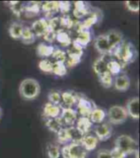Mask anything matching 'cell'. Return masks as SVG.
I'll use <instances>...</instances> for the list:
<instances>
[{
    "mask_svg": "<svg viewBox=\"0 0 140 158\" xmlns=\"http://www.w3.org/2000/svg\"><path fill=\"white\" fill-rule=\"evenodd\" d=\"M47 154L49 158H57L61 155V148L55 144L50 143L47 146Z\"/></svg>",
    "mask_w": 140,
    "mask_h": 158,
    "instance_id": "36",
    "label": "cell"
},
{
    "mask_svg": "<svg viewBox=\"0 0 140 158\" xmlns=\"http://www.w3.org/2000/svg\"><path fill=\"white\" fill-rule=\"evenodd\" d=\"M41 12L45 13L47 18L46 19L49 20L52 17H54V15L57 14L59 12V2H45L41 4Z\"/></svg>",
    "mask_w": 140,
    "mask_h": 158,
    "instance_id": "14",
    "label": "cell"
},
{
    "mask_svg": "<svg viewBox=\"0 0 140 158\" xmlns=\"http://www.w3.org/2000/svg\"><path fill=\"white\" fill-rule=\"evenodd\" d=\"M39 68L44 73H52V61L48 59H42L39 62Z\"/></svg>",
    "mask_w": 140,
    "mask_h": 158,
    "instance_id": "38",
    "label": "cell"
},
{
    "mask_svg": "<svg viewBox=\"0 0 140 158\" xmlns=\"http://www.w3.org/2000/svg\"><path fill=\"white\" fill-rule=\"evenodd\" d=\"M1 116H2V109L0 107V118H1Z\"/></svg>",
    "mask_w": 140,
    "mask_h": 158,
    "instance_id": "46",
    "label": "cell"
},
{
    "mask_svg": "<svg viewBox=\"0 0 140 158\" xmlns=\"http://www.w3.org/2000/svg\"><path fill=\"white\" fill-rule=\"evenodd\" d=\"M9 7H11V10L17 17H20L22 13H23L24 5L22 4L20 2L11 1V2H9Z\"/></svg>",
    "mask_w": 140,
    "mask_h": 158,
    "instance_id": "37",
    "label": "cell"
},
{
    "mask_svg": "<svg viewBox=\"0 0 140 158\" xmlns=\"http://www.w3.org/2000/svg\"><path fill=\"white\" fill-rule=\"evenodd\" d=\"M110 152H111L112 158H126V156H127V154L125 153L122 150H121L117 147H114L110 151Z\"/></svg>",
    "mask_w": 140,
    "mask_h": 158,
    "instance_id": "42",
    "label": "cell"
},
{
    "mask_svg": "<svg viewBox=\"0 0 140 158\" xmlns=\"http://www.w3.org/2000/svg\"><path fill=\"white\" fill-rule=\"evenodd\" d=\"M81 58H82V56H80V55H73V54L67 55V60H66V62H65V65L67 66V69L73 68L74 66H77V65L80 62Z\"/></svg>",
    "mask_w": 140,
    "mask_h": 158,
    "instance_id": "35",
    "label": "cell"
},
{
    "mask_svg": "<svg viewBox=\"0 0 140 158\" xmlns=\"http://www.w3.org/2000/svg\"><path fill=\"white\" fill-rule=\"evenodd\" d=\"M109 57H111L109 54L102 55L93 62V71L97 74V76L107 72V62L111 60Z\"/></svg>",
    "mask_w": 140,
    "mask_h": 158,
    "instance_id": "11",
    "label": "cell"
},
{
    "mask_svg": "<svg viewBox=\"0 0 140 158\" xmlns=\"http://www.w3.org/2000/svg\"><path fill=\"white\" fill-rule=\"evenodd\" d=\"M107 116L108 117L111 124L121 125L127 120L129 116L125 106L121 105H114L109 108L107 113Z\"/></svg>",
    "mask_w": 140,
    "mask_h": 158,
    "instance_id": "4",
    "label": "cell"
},
{
    "mask_svg": "<svg viewBox=\"0 0 140 158\" xmlns=\"http://www.w3.org/2000/svg\"><path fill=\"white\" fill-rule=\"evenodd\" d=\"M36 36L33 33V31L30 27H24L22 31L21 40L23 44H31L35 41Z\"/></svg>",
    "mask_w": 140,
    "mask_h": 158,
    "instance_id": "30",
    "label": "cell"
},
{
    "mask_svg": "<svg viewBox=\"0 0 140 158\" xmlns=\"http://www.w3.org/2000/svg\"><path fill=\"white\" fill-rule=\"evenodd\" d=\"M59 118L62 120L64 127H70L75 125L78 119V114L74 108L62 106V112Z\"/></svg>",
    "mask_w": 140,
    "mask_h": 158,
    "instance_id": "6",
    "label": "cell"
},
{
    "mask_svg": "<svg viewBox=\"0 0 140 158\" xmlns=\"http://www.w3.org/2000/svg\"><path fill=\"white\" fill-rule=\"evenodd\" d=\"M45 125L47 128L50 131L57 134L62 128H64L63 124H62L61 119L58 118H51L45 120Z\"/></svg>",
    "mask_w": 140,
    "mask_h": 158,
    "instance_id": "25",
    "label": "cell"
},
{
    "mask_svg": "<svg viewBox=\"0 0 140 158\" xmlns=\"http://www.w3.org/2000/svg\"><path fill=\"white\" fill-rule=\"evenodd\" d=\"M67 67L65 65V63L62 62H55L52 61V73H53L55 76H59V77H62L65 76L67 74Z\"/></svg>",
    "mask_w": 140,
    "mask_h": 158,
    "instance_id": "31",
    "label": "cell"
},
{
    "mask_svg": "<svg viewBox=\"0 0 140 158\" xmlns=\"http://www.w3.org/2000/svg\"><path fill=\"white\" fill-rule=\"evenodd\" d=\"M55 48L51 44H45V43H40L37 46L36 52L37 54L40 57H43L44 59H47V57H52V53L54 52Z\"/></svg>",
    "mask_w": 140,
    "mask_h": 158,
    "instance_id": "23",
    "label": "cell"
},
{
    "mask_svg": "<svg viewBox=\"0 0 140 158\" xmlns=\"http://www.w3.org/2000/svg\"><path fill=\"white\" fill-rule=\"evenodd\" d=\"M109 55L117 57V61L124 66L134 60L135 48L131 43L123 40L120 44L110 51Z\"/></svg>",
    "mask_w": 140,
    "mask_h": 158,
    "instance_id": "1",
    "label": "cell"
},
{
    "mask_svg": "<svg viewBox=\"0 0 140 158\" xmlns=\"http://www.w3.org/2000/svg\"><path fill=\"white\" fill-rule=\"evenodd\" d=\"M76 111L77 114L82 117H89L90 115L91 111L96 107L95 104L92 100H89L86 97L80 96L78 95V101L76 103Z\"/></svg>",
    "mask_w": 140,
    "mask_h": 158,
    "instance_id": "5",
    "label": "cell"
},
{
    "mask_svg": "<svg viewBox=\"0 0 140 158\" xmlns=\"http://www.w3.org/2000/svg\"><path fill=\"white\" fill-rule=\"evenodd\" d=\"M97 158H112V156H111V152L109 150L102 149L97 152Z\"/></svg>",
    "mask_w": 140,
    "mask_h": 158,
    "instance_id": "44",
    "label": "cell"
},
{
    "mask_svg": "<svg viewBox=\"0 0 140 158\" xmlns=\"http://www.w3.org/2000/svg\"><path fill=\"white\" fill-rule=\"evenodd\" d=\"M115 147L127 154V156L130 154L134 153L137 150H138V143L135 139L126 135H120L117 138L115 141Z\"/></svg>",
    "mask_w": 140,
    "mask_h": 158,
    "instance_id": "3",
    "label": "cell"
},
{
    "mask_svg": "<svg viewBox=\"0 0 140 158\" xmlns=\"http://www.w3.org/2000/svg\"><path fill=\"white\" fill-rule=\"evenodd\" d=\"M91 39H92V35H91L90 31L84 30V31L77 32V35L73 41L84 48L90 43Z\"/></svg>",
    "mask_w": 140,
    "mask_h": 158,
    "instance_id": "22",
    "label": "cell"
},
{
    "mask_svg": "<svg viewBox=\"0 0 140 158\" xmlns=\"http://www.w3.org/2000/svg\"><path fill=\"white\" fill-rule=\"evenodd\" d=\"M31 29L36 37H43L49 31L48 20L46 18H40L34 21Z\"/></svg>",
    "mask_w": 140,
    "mask_h": 158,
    "instance_id": "9",
    "label": "cell"
},
{
    "mask_svg": "<svg viewBox=\"0 0 140 158\" xmlns=\"http://www.w3.org/2000/svg\"><path fill=\"white\" fill-rule=\"evenodd\" d=\"M94 46L97 52L102 55L109 54L110 51H111L109 43L107 41V39L105 34L100 35L96 37L94 41Z\"/></svg>",
    "mask_w": 140,
    "mask_h": 158,
    "instance_id": "13",
    "label": "cell"
},
{
    "mask_svg": "<svg viewBox=\"0 0 140 158\" xmlns=\"http://www.w3.org/2000/svg\"><path fill=\"white\" fill-rule=\"evenodd\" d=\"M19 93L26 100H33L40 94V85L33 78H26L20 84Z\"/></svg>",
    "mask_w": 140,
    "mask_h": 158,
    "instance_id": "2",
    "label": "cell"
},
{
    "mask_svg": "<svg viewBox=\"0 0 140 158\" xmlns=\"http://www.w3.org/2000/svg\"><path fill=\"white\" fill-rule=\"evenodd\" d=\"M69 158H86L88 152L80 143H70L67 144Z\"/></svg>",
    "mask_w": 140,
    "mask_h": 158,
    "instance_id": "8",
    "label": "cell"
},
{
    "mask_svg": "<svg viewBox=\"0 0 140 158\" xmlns=\"http://www.w3.org/2000/svg\"><path fill=\"white\" fill-rule=\"evenodd\" d=\"M62 112V106L47 102L43 106V117L45 120L51 118H58Z\"/></svg>",
    "mask_w": 140,
    "mask_h": 158,
    "instance_id": "10",
    "label": "cell"
},
{
    "mask_svg": "<svg viewBox=\"0 0 140 158\" xmlns=\"http://www.w3.org/2000/svg\"><path fill=\"white\" fill-rule=\"evenodd\" d=\"M89 12V4L83 1H77L74 3L73 14L74 17L77 19H83L84 17L88 16Z\"/></svg>",
    "mask_w": 140,
    "mask_h": 158,
    "instance_id": "16",
    "label": "cell"
},
{
    "mask_svg": "<svg viewBox=\"0 0 140 158\" xmlns=\"http://www.w3.org/2000/svg\"><path fill=\"white\" fill-rule=\"evenodd\" d=\"M40 2H31L26 5H24V13L29 17H33L37 16L41 12Z\"/></svg>",
    "mask_w": 140,
    "mask_h": 158,
    "instance_id": "24",
    "label": "cell"
},
{
    "mask_svg": "<svg viewBox=\"0 0 140 158\" xmlns=\"http://www.w3.org/2000/svg\"><path fill=\"white\" fill-rule=\"evenodd\" d=\"M134 154H135V157L136 158H138V150H137V151H136Z\"/></svg>",
    "mask_w": 140,
    "mask_h": 158,
    "instance_id": "45",
    "label": "cell"
},
{
    "mask_svg": "<svg viewBox=\"0 0 140 158\" xmlns=\"http://www.w3.org/2000/svg\"><path fill=\"white\" fill-rule=\"evenodd\" d=\"M98 139L94 135L92 134H87V135H84L82 139H81L80 143L83 145V147L86 149V151L90 152L94 150L97 148V144H98Z\"/></svg>",
    "mask_w": 140,
    "mask_h": 158,
    "instance_id": "20",
    "label": "cell"
},
{
    "mask_svg": "<svg viewBox=\"0 0 140 158\" xmlns=\"http://www.w3.org/2000/svg\"><path fill=\"white\" fill-rule=\"evenodd\" d=\"M56 36H57V33L54 32V31L49 30V31H47V33L43 36V40H45L46 42L48 43V44H52V43H53L55 40H56Z\"/></svg>",
    "mask_w": 140,
    "mask_h": 158,
    "instance_id": "43",
    "label": "cell"
},
{
    "mask_svg": "<svg viewBox=\"0 0 140 158\" xmlns=\"http://www.w3.org/2000/svg\"><path fill=\"white\" fill-rule=\"evenodd\" d=\"M57 140H58V142L61 144H66L67 145V144H68V143H71L66 127L62 128V130L57 133Z\"/></svg>",
    "mask_w": 140,
    "mask_h": 158,
    "instance_id": "39",
    "label": "cell"
},
{
    "mask_svg": "<svg viewBox=\"0 0 140 158\" xmlns=\"http://www.w3.org/2000/svg\"><path fill=\"white\" fill-rule=\"evenodd\" d=\"M75 125H76L75 126L80 131L82 135H85L87 134L90 133V130L92 129V127H93V124L91 122V120H89V117H82V116H80L77 119V120H76Z\"/></svg>",
    "mask_w": 140,
    "mask_h": 158,
    "instance_id": "19",
    "label": "cell"
},
{
    "mask_svg": "<svg viewBox=\"0 0 140 158\" xmlns=\"http://www.w3.org/2000/svg\"><path fill=\"white\" fill-rule=\"evenodd\" d=\"M57 158H65V157L63 156H62V155H60V156H58V157H57Z\"/></svg>",
    "mask_w": 140,
    "mask_h": 158,
    "instance_id": "47",
    "label": "cell"
},
{
    "mask_svg": "<svg viewBox=\"0 0 140 158\" xmlns=\"http://www.w3.org/2000/svg\"><path fill=\"white\" fill-rule=\"evenodd\" d=\"M56 40L62 45V47L68 48L72 43L71 36L67 31H60L57 32Z\"/></svg>",
    "mask_w": 140,
    "mask_h": 158,
    "instance_id": "27",
    "label": "cell"
},
{
    "mask_svg": "<svg viewBox=\"0 0 140 158\" xmlns=\"http://www.w3.org/2000/svg\"><path fill=\"white\" fill-rule=\"evenodd\" d=\"M99 82L101 85L106 89H109V88L113 86V82H114V77L111 75V74L107 71L106 73H103L102 75L97 76Z\"/></svg>",
    "mask_w": 140,
    "mask_h": 158,
    "instance_id": "32",
    "label": "cell"
},
{
    "mask_svg": "<svg viewBox=\"0 0 140 158\" xmlns=\"http://www.w3.org/2000/svg\"><path fill=\"white\" fill-rule=\"evenodd\" d=\"M61 96H62V103L65 106L63 107L73 108V106H76L78 101V94L71 91H65L61 93Z\"/></svg>",
    "mask_w": 140,
    "mask_h": 158,
    "instance_id": "18",
    "label": "cell"
},
{
    "mask_svg": "<svg viewBox=\"0 0 140 158\" xmlns=\"http://www.w3.org/2000/svg\"><path fill=\"white\" fill-rule=\"evenodd\" d=\"M23 28L24 26H22V24L19 23V22H13V23H12L10 25L9 30H8L10 36L12 38L15 39V40H21Z\"/></svg>",
    "mask_w": 140,
    "mask_h": 158,
    "instance_id": "28",
    "label": "cell"
},
{
    "mask_svg": "<svg viewBox=\"0 0 140 158\" xmlns=\"http://www.w3.org/2000/svg\"><path fill=\"white\" fill-rule=\"evenodd\" d=\"M112 135V126L108 123L99 124L95 126L94 135L98 141H106L109 139Z\"/></svg>",
    "mask_w": 140,
    "mask_h": 158,
    "instance_id": "7",
    "label": "cell"
},
{
    "mask_svg": "<svg viewBox=\"0 0 140 158\" xmlns=\"http://www.w3.org/2000/svg\"><path fill=\"white\" fill-rule=\"evenodd\" d=\"M106 35V37L107 39V41L109 43L111 50L113 49L115 47L120 44L123 41V35L121 31H117V30H112L109 31Z\"/></svg>",
    "mask_w": 140,
    "mask_h": 158,
    "instance_id": "17",
    "label": "cell"
},
{
    "mask_svg": "<svg viewBox=\"0 0 140 158\" xmlns=\"http://www.w3.org/2000/svg\"><path fill=\"white\" fill-rule=\"evenodd\" d=\"M71 3L70 2L63 1V2H59V12H62V16L67 15L71 11Z\"/></svg>",
    "mask_w": 140,
    "mask_h": 158,
    "instance_id": "40",
    "label": "cell"
},
{
    "mask_svg": "<svg viewBox=\"0 0 140 158\" xmlns=\"http://www.w3.org/2000/svg\"><path fill=\"white\" fill-rule=\"evenodd\" d=\"M106 117H107V111L98 106H96L91 111L90 115L89 116V118L93 124H101L104 121Z\"/></svg>",
    "mask_w": 140,
    "mask_h": 158,
    "instance_id": "21",
    "label": "cell"
},
{
    "mask_svg": "<svg viewBox=\"0 0 140 158\" xmlns=\"http://www.w3.org/2000/svg\"><path fill=\"white\" fill-rule=\"evenodd\" d=\"M113 85L118 91L126 92L130 87V79L127 75H119L115 76Z\"/></svg>",
    "mask_w": 140,
    "mask_h": 158,
    "instance_id": "15",
    "label": "cell"
},
{
    "mask_svg": "<svg viewBox=\"0 0 140 158\" xmlns=\"http://www.w3.org/2000/svg\"><path fill=\"white\" fill-rule=\"evenodd\" d=\"M126 111L128 116L134 120L139 119V98L138 97L132 98L126 104Z\"/></svg>",
    "mask_w": 140,
    "mask_h": 158,
    "instance_id": "12",
    "label": "cell"
},
{
    "mask_svg": "<svg viewBox=\"0 0 140 158\" xmlns=\"http://www.w3.org/2000/svg\"><path fill=\"white\" fill-rule=\"evenodd\" d=\"M52 59L54 60L55 62H62L65 63L67 60V55L66 51L61 49V48H55L54 52L52 55Z\"/></svg>",
    "mask_w": 140,
    "mask_h": 158,
    "instance_id": "34",
    "label": "cell"
},
{
    "mask_svg": "<svg viewBox=\"0 0 140 158\" xmlns=\"http://www.w3.org/2000/svg\"><path fill=\"white\" fill-rule=\"evenodd\" d=\"M69 136L71 143H80L81 139L84 135L80 133V131L74 125V126H70V127H66Z\"/></svg>",
    "mask_w": 140,
    "mask_h": 158,
    "instance_id": "29",
    "label": "cell"
},
{
    "mask_svg": "<svg viewBox=\"0 0 140 158\" xmlns=\"http://www.w3.org/2000/svg\"><path fill=\"white\" fill-rule=\"evenodd\" d=\"M48 98V102L54 104V105H59L61 106L62 103V96H61V92L57 90H51L47 95Z\"/></svg>",
    "mask_w": 140,
    "mask_h": 158,
    "instance_id": "33",
    "label": "cell"
},
{
    "mask_svg": "<svg viewBox=\"0 0 140 158\" xmlns=\"http://www.w3.org/2000/svg\"><path fill=\"white\" fill-rule=\"evenodd\" d=\"M123 66V65L117 60L111 59L107 62V71L114 77V76L121 75Z\"/></svg>",
    "mask_w": 140,
    "mask_h": 158,
    "instance_id": "26",
    "label": "cell"
},
{
    "mask_svg": "<svg viewBox=\"0 0 140 158\" xmlns=\"http://www.w3.org/2000/svg\"><path fill=\"white\" fill-rule=\"evenodd\" d=\"M126 6L129 11L133 12H137L139 11V2L138 1H127L126 2Z\"/></svg>",
    "mask_w": 140,
    "mask_h": 158,
    "instance_id": "41",
    "label": "cell"
}]
</instances>
